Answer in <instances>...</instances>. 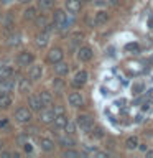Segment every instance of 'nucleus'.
<instances>
[{"instance_id":"nucleus-25","label":"nucleus","mask_w":153,"mask_h":158,"mask_svg":"<svg viewBox=\"0 0 153 158\" xmlns=\"http://www.w3.org/2000/svg\"><path fill=\"white\" fill-rule=\"evenodd\" d=\"M18 89H20V92H30V89H31V84H30L27 79H20Z\"/></svg>"},{"instance_id":"nucleus-33","label":"nucleus","mask_w":153,"mask_h":158,"mask_svg":"<svg viewBox=\"0 0 153 158\" xmlns=\"http://www.w3.org/2000/svg\"><path fill=\"white\" fill-rule=\"evenodd\" d=\"M54 114H58V115H59V114H64V109L59 107V106H56V107H54Z\"/></svg>"},{"instance_id":"nucleus-24","label":"nucleus","mask_w":153,"mask_h":158,"mask_svg":"<svg viewBox=\"0 0 153 158\" xmlns=\"http://www.w3.org/2000/svg\"><path fill=\"white\" fill-rule=\"evenodd\" d=\"M39 97H41V101H43L44 106H49V104L53 102V94L49 91H41V92H39Z\"/></svg>"},{"instance_id":"nucleus-19","label":"nucleus","mask_w":153,"mask_h":158,"mask_svg":"<svg viewBox=\"0 0 153 158\" xmlns=\"http://www.w3.org/2000/svg\"><path fill=\"white\" fill-rule=\"evenodd\" d=\"M58 143H59L61 147H66V148H71V147L76 145L72 138H71V137H66V135H64V137H59V138H58Z\"/></svg>"},{"instance_id":"nucleus-27","label":"nucleus","mask_w":153,"mask_h":158,"mask_svg":"<svg viewBox=\"0 0 153 158\" xmlns=\"http://www.w3.org/2000/svg\"><path fill=\"white\" fill-rule=\"evenodd\" d=\"M53 2L54 0H38V7L41 10H48L53 7Z\"/></svg>"},{"instance_id":"nucleus-11","label":"nucleus","mask_w":153,"mask_h":158,"mask_svg":"<svg viewBox=\"0 0 153 158\" xmlns=\"http://www.w3.org/2000/svg\"><path fill=\"white\" fill-rule=\"evenodd\" d=\"M41 74H43V68L39 66V64H35V66L30 68L28 77H30V81H38V79L41 77Z\"/></svg>"},{"instance_id":"nucleus-26","label":"nucleus","mask_w":153,"mask_h":158,"mask_svg":"<svg viewBox=\"0 0 153 158\" xmlns=\"http://www.w3.org/2000/svg\"><path fill=\"white\" fill-rule=\"evenodd\" d=\"M125 147L128 148V150H135V148L138 147V138H137V137H130V138H127Z\"/></svg>"},{"instance_id":"nucleus-12","label":"nucleus","mask_w":153,"mask_h":158,"mask_svg":"<svg viewBox=\"0 0 153 158\" xmlns=\"http://www.w3.org/2000/svg\"><path fill=\"white\" fill-rule=\"evenodd\" d=\"M54 128H58V130H64V128L68 127V123H69V120H68V117L64 115V114H59V115H56V118H54Z\"/></svg>"},{"instance_id":"nucleus-14","label":"nucleus","mask_w":153,"mask_h":158,"mask_svg":"<svg viewBox=\"0 0 153 158\" xmlns=\"http://www.w3.org/2000/svg\"><path fill=\"white\" fill-rule=\"evenodd\" d=\"M66 8L71 13H77L82 8V2L81 0H66Z\"/></svg>"},{"instance_id":"nucleus-1","label":"nucleus","mask_w":153,"mask_h":158,"mask_svg":"<svg viewBox=\"0 0 153 158\" xmlns=\"http://www.w3.org/2000/svg\"><path fill=\"white\" fill-rule=\"evenodd\" d=\"M71 23H72V20L68 18V15L64 13L63 10H56V12H54V25H56L59 30H68Z\"/></svg>"},{"instance_id":"nucleus-5","label":"nucleus","mask_w":153,"mask_h":158,"mask_svg":"<svg viewBox=\"0 0 153 158\" xmlns=\"http://www.w3.org/2000/svg\"><path fill=\"white\" fill-rule=\"evenodd\" d=\"M63 56H64V51L61 48H53V49H49V53H48V61L56 64L59 61H63Z\"/></svg>"},{"instance_id":"nucleus-17","label":"nucleus","mask_w":153,"mask_h":158,"mask_svg":"<svg viewBox=\"0 0 153 158\" xmlns=\"http://www.w3.org/2000/svg\"><path fill=\"white\" fill-rule=\"evenodd\" d=\"M12 102H13L12 96H8V94H5V92L0 94V109H7V107H10V106H12Z\"/></svg>"},{"instance_id":"nucleus-28","label":"nucleus","mask_w":153,"mask_h":158,"mask_svg":"<svg viewBox=\"0 0 153 158\" xmlns=\"http://www.w3.org/2000/svg\"><path fill=\"white\" fill-rule=\"evenodd\" d=\"M138 49H140V44H138V43H128V44H125V51L127 53H137Z\"/></svg>"},{"instance_id":"nucleus-6","label":"nucleus","mask_w":153,"mask_h":158,"mask_svg":"<svg viewBox=\"0 0 153 158\" xmlns=\"http://www.w3.org/2000/svg\"><path fill=\"white\" fill-rule=\"evenodd\" d=\"M28 106L35 112H41V109H43L44 104H43V101H41V97H39V96H30L28 97Z\"/></svg>"},{"instance_id":"nucleus-31","label":"nucleus","mask_w":153,"mask_h":158,"mask_svg":"<svg viewBox=\"0 0 153 158\" xmlns=\"http://www.w3.org/2000/svg\"><path fill=\"white\" fill-rule=\"evenodd\" d=\"M82 36H84L82 33H76V35H72V44H77L79 41H82Z\"/></svg>"},{"instance_id":"nucleus-15","label":"nucleus","mask_w":153,"mask_h":158,"mask_svg":"<svg viewBox=\"0 0 153 158\" xmlns=\"http://www.w3.org/2000/svg\"><path fill=\"white\" fill-rule=\"evenodd\" d=\"M109 22V13L105 10H99L96 13V18H94V23H96V27H101V25L107 23Z\"/></svg>"},{"instance_id":"nucleus-3","label":"nucleus","mask_w":153,"mask_h":158,"mask_svg":"<svg viewBox=\"0 0 153 158\" xmlns=\"http://www.w3.org/2000/svg\"><path fill=\"white\" fill-rule=\"evenodd\" d=\"M87 79H89L87 71H77L74 74V79H72V87H82L87 82Z\"/></svg>"},{"instance_id":"nucleus-29","label":"nucleus","mask_w":153,"mask_h":158,"mask_svg":"<svg viewBox=\"0 0 153 158\" xmlns=\"http://www.w3.org/2000/svg\"><path fill=\"white\" fill-rule=\"evenodd\" d=\"M53 84H54V89H56V91H59V89H63V87H64V81H63L61 77H56Z\"/></svg>"},{"instance_id":"nucleus-21","label":"nucleus","mask_w":153,"mask_h":158,"mask_svg":"<svg viewBox=\"0 0 153 158\" xmlns=\"http://www.w3.org/2000/svg\"><path fill=\"white\" fill-rule=\"evenodd\" d=\"M38 17V10L35 8V7H30V8H27L25 10V13H23V18L25 20H33L35 22V18Z\"/></svg>"},{"instance_id":"nucleus-16","label":"nucleus","mask_w":153,"mask_h":158,"mask_svg":"<svg viewBox=\"0 0 153 158\" xmlns=\"http://www.w3.org/2000/svg\"><path fill=\"white\" fill-rule=\"evenodd\" d=\"M13 86H15V82H13V79H12V77L0 79V91H2V92H8V91H12Z\"/></svg>"},{"instance_id":"nucleus-4","label":"nucleus","mask_w":153,"mask_h":158,"mask_svg":"<svg viewBox=\"0 0 153 158\" xmlns=\"http://www.w3.org/2000/svg\"><path fill=\"white\" fill-rule=\"evenodd\" d=\"M77 125L81 127L84 132H89V130L94 127L92 117H91V115H79V117H77Z\"/></svg>"},{"instance_id":"nucleus-8","label":"nucleus","mask_w":153,"mask_h":158,"mask_svg":"<svg viewBox=\"0 0 153 158\" xmlns=\"http://www.w3.org/2000/svg\"><path fill=\"white\" fill-rule=\"evenodd\" d=\"M17 63L20 64V66H28V64L33 63V54L30 51H22L17 56Z\"/></svg>"},{"instance_id":"nucleus-9","label":"nucleus","mask_w":153,"mask_h":158,"mask_svg":"<svg viewBox=\"0 0 153 158\" xmlns=\"http://www.w3.org/2000/svg\"><path fill=\"white\" fill-rule=\"evenodd\" d=\"M68 102H69V106H72V107H82V97H81V94L79 92H71L68 96Z\"/></svg>"},{"instance_id":"nucleus-36","label":"nucleus","mask_w":153,"mask_h":158,"mask_svg":"<svg viewBox=\"0 0 153 158\" xmlns=\"http://www.w3.org/2000/svg\"><path fill=\"white\" fill-rule=\"evenodd\" d=\"M22 3H28V2H31V0H20Z\"/></svg>"},{"instance_id":"nucleus-38","label":"nucleus","mask_w":153,"mask_h":158,"mask_svg":"<svg viewBox=\"0 0 153 158\" xmlns=\"http://www.w3.org/2000/svg\"><path fill=\"white\" fill-rule=\"evenodd\" d=\"M0 150H2V140H0Z\"/></svg>"},{"instance_id":"nucleus-20","label":"nucleus","mask_w":153,"mask_h":158,"mask_svg":"<svg viewBox=\"0 0 153 158\" xmlns=\"http://www.w3.org/2000/svg\"><path fill=\"white\" fill-rule=\"evenodd\" d=\"M13 76V68L12 66H0V79H7Z\"/></svg>"},{"instance_id":"nucleus-32","label":"nucleus","mask_w":153,"mask_h":158,"mask_svg":"<svg viewBox=\"0 0 153 158\" xmlns=\"http://www.w3.org/2000/svg\"><path fill=\"white\" fill-rule=\"evenodd\" d=\"M94 137H96V138H102L104 137V130H102L101 127L94 128Z\"/></svg>"},{"instance_id":"nucleus-34","label":"nucleus","mask_w":153,"mask_h":158,"mask_svg":"<svg viewBox=\"0 0 153 158\" xmlns=\"http://www.w3.org/2000/svg\"><path fill=\"white\" fill-rule=\"evenodd\" d=\"M7 123H8V118H3L2 122H0V128H3V127H7Z\"/></svg>"},{"instance_id":"nucleus-18","label":"nucleus","mask_w":153,"mask_h":158,"mask_svg":"<svg viewBox=\"0 0 153 158\" xmlns=\"http://www.w3.org/2000/svg\"><path fill=\"white\" fill-rule=\"evenodd\" d=\"M22 33H12V35H8V38H7V43L10 44V46H17V44L22 43Z\"/></svg>"},{"instance_id":"nucleus-37","label":"nucleus","mask_w":153,"mask_h":158,"mask_svg":"<svg viewBox=\"0 0 153 158\" xmlns=\"http://www.w3.org/2000/svg\"><path fill=\"white\" fill-rule=\"evenodd\" d=\"M2 2H3V3H8V2H12V0H2Z\"/></svg>"},{"instance_id":"nucleus-23","label":"nucleus","mask_w":153,"mask_h":158,"mask_svg":"<svg viewBox=\"0 0 153 158\" xmlns=\"http://www.w3.org/2000/svg\"><path fill=\"white\" fill-rule=\"evenodd\" d=\"M54 143L51 138H41V150L43 152H53Z\"/></svg>"},{"instance_id":"nucleus-30","label":"nucleus","mask_w":153,"mask_h":158,"mask_svg":"<svg viewBox=\"0 0 153 158\" xmlns=\"http://www.w3.org/2000/svg\"><path fill=\"white\" fill-rule=\"evenodd\" d=\"M81 153L79 152H76V150H68V152H64V156L66 158H76V156H79Z\"/></svg>"},{"instance_id":"nucleus-2","label":"nucleus","mask_w":153,"mask_h":158,"mask_svg":"<svg viewBox=\"0 0 153 158\" xmlns=\"http://www.w3.org/2000/svg\"><path fill=\"white\" fill-rule=\"evenodd\" d=\"M15 118H17L18 123H28L31 120V112H30V109H27V107H20L15 110Z\"/></svg>"},{"instance_id":"nucleus-10","label":"nucleus","mask_w":153,"mask_h":158,"mask_svg":"<svg viewBox=\"0 0 153 158\" xmlns=\"http://www.w3.org/2000/svg\"><path fill=\"white\" fill-rule=\"evenodd\" d=\"M77 58L81 59V61H89V59L92 58V48L91 46H81L77 51Z\"/></svg>"},{"instance_id":"nucleus-7","label":"nucleus","mask_w":153,"mask_h":158,"mask_svg":"<svg viewBox=\"0 0 153 158\" xmlns=\"http://www.w3.org/2000/svg\"><path fill=\"white\" fill-rule=\"evenodd\" d=\"M35 43H36V46H39V48L48 46V43H49V33H48V30L38 33L36 36H35Z\"/></svg>"},{"instance_id":"nucleus-22","label":"nucleus","mask_w":153,"mask_h":158,"mask_svg":"<svg viewBox=\"0 0 153 158\" xmlns=\"http://www.w3.org/2000/svg\"><path fill=\"white\" fill-rule=\"evenodd\" d=\"M56 74L58 76H66L68 74V71H69V68H68V64L66 63H63V61H59V63H56Z\"/></svg>"},{"instance_id":"nucleus-13","label":"nucleus","mask_w":153,"mask_h":158,"mask_svg":"<svg viewBox=\"0 0 153 158\" xmlns=\"http://www.w3.org/2000/svg\"><path fill=\"white\" fill-rule=\"evenodd\" d=\"M54 118H56V114H54L53 109H41V122L44 123H53Z\"/></svg>"},{"instance_id":"nucleus-35","label":"nucleus","mask_w":153,"mask_h":158,"mask_svg":"<svg viewBox=\"0 0 153 158\" xmlns=\"http://www.w3.org/2000/svg\"><path fill=\"white\" fill-rule=\"evenodd\" d=\"M147 156H148V158H153V150L148 152V153H147Z\"/></svg>"},{"instance_id":"nucleus-39","label":"nucleus","mask_w":153,"mask_h":158,"mask_svg":"<svg viewBox=\"0 0 153 158\" xmlns=\"http://www.w3.org/2000/svg\"><path fill=\"white\" fill-rule=\"evenodd\" d=\"M81 2H82V0H81Z\"/></svg>"}]
</instances>
